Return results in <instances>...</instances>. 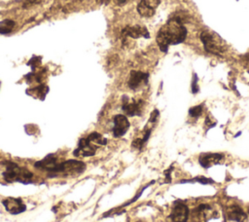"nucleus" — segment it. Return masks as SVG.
Segmentation results:
<instances>
[{
  "label": "nucleus",
  "instance_id": "1a4fd4ad",
  "mask_svg": "<svg viewBox=\"0 0 249 222\" xmlns=\"http://www.w3.org/2000/svg\"><path fill=\"white\" fill-rule=\"evenodd\" d=\"M3 204L8 212L11 214H19L23 212L26 207L22 201L20 199H16V198H7L3 202Z\"/></svg>",
  "mask_w": 249,
  "mask_h": 222
},
{
  "label": "nucleus",
  "instance_id": "4468645a",
  "mask_svg": "<svg viewBox=\"0 0 249 222\" xmlns=\"http://www.w3.org/2000/svg\"><path fill=\"white\" fill-rule=\"evenodd\" d=\"M15 26V21L11 19H4L0 21V33H9Z\"/></svg>",
  "mask_w": 249,
  "mask_h": 222
},
{
  "label": "nucleus",
  "instance_id": "20e7f679",
  "mask_svg": "<svg viewBox=\"0 0 249 222\" xmlns=\"http://www.w3.org/2000/svg\"><path fill=\"white\" fill-rule=\"evenodd\" d=\"M143 106H144V102L141 99L129 100L128 97H126V96L123 97L122 108H123L124 112L128 116L140 115L142 113Z\"/></svg>",
  "mask_w": 249,
  "mask_h": 222
},
{
  "label": "nucleus",
  "instance_id": "9b49d317",
  "mask_svg": "<svg viewBox=\"0 0 249 222\" xmlns=\"http://www.w3.org/2000/svg\"><path fill=\"white\" fill-rule=\"evenodd\" d=\"M226 216L235 222H247V215L243 211V209L236 205V204H231L227 206L226 208Z\"/></svg>",
  "mask_w": 249,
  "mask_h": 222
},
{
  "label": "nucleus",
  "instance_id": "9d476101",
  "mask_svg": "<svg viewBox=\"0 0 249 222\" xmlns=\"http://www.w3.org/2000/svg\"><path fill=\"white\" fill-rule=\"evenodd\" d=\"M148 74L141 71H131L128 79V87L131 90H137L147 84Z\"/></svg>",
  "mask_w": 249,
  "mask_h": 222
},
{
  "label": "nucleus",
  "instance_id": "f03ea898",
  "mask_svg": "<svg viewBox=\"0 0 249 222\" xmlns=\"http://www.w3.org/2000/svg\"><path fill=\"white\" fill-rule=\"evenodd\" d=\"M200 40L203 44L204 50L207 53L217 55V56L218 55L221 56L222 54H224L225 49H224V46L222 45V41L214 33L204 30L200 34Z\"/></svg>",
  "mask_w": 249,
  "mask_h": 222
},
{
  "label": "nucleus",
  "instance_id": "7ed1b4c3",
  "mask_svg": "<svg viewBox=\"0 0 249 222\" xmlns=\"http://www.w3.org/2000/svg\"><path fill=\"white\" fill-rule=\"evenodd\" d=\"M32 175L33 174L28 169L18 166L14 163H9L4 172V177L7 181H18L23 183L28 182L32 178Z\"/></svg>",
  "mask_w": 249,
  "mask_h": 222
},
{
  "label": "nucleus",
  "instance_id": "423d86ee",
  "mask_svg": "<svg viewBox=\"0 0 249 222\" xmlns=\"http://www.w3.org/2000/svg\"><path fill=\"white\" fill-rule=\"evenodd\" d=\"M189 216V209L186 204L182 202H177L172 207L170 213V221L171 222H187Z\"/></svg>",
  "mask_w": 249,
  "mask_h": 222
},
{
  "label": "nucleus",
  "instance_id": "dca6fc26",
  "mask_svg": "<svg viewBox=\"0 0 249 222\" xmlns=\"http://www.w3.org/2000/svg\"><path fill=\"white\" fill-rule=\"evenodd\" d=\"M188 181H196V182H199V183H202V184H208V183H212L213 182L211 179L203 177V176H198L196 178H194V179L188 180Z\"/></svg>",
  "mask_w": 249,
  "mask_h": 222
},
{
  "label": "nucleus",
  "instance_id": "f257e3e1",
  "mask_svg": "<svg viewBox=\"0 0 249 222\" xmlns=\"http://www.w3.org/2000/svg\"><path fill=\"white\" fill-rule=\"evenodd\" d=\"M187 36V29L178 18L169 19L158 32L157 43L162 52H166L170 45L182 43Z\"/></svg>",
  "mask_w": 249,
  "mask_h": 222
},
{
  "label": "nucleus",
  "instance_id": "6e6552de",
  "mask_svg": "<svg viewBox=\"0 0 249 222\" xmlns=\"http://www.w3.org/2000/svg\"><path fill=\"white\" fill-rule=\"evenodd\" d=\"M160 0H140L137 5V12L142 17H152L155 14L157 7L160 5Z\"/></svg>",
  "mask_w": 249,
  "mask_h": 222
},
{
  "label": "nucleus",
  "instance_id": "0eeeda50",
  "mask_svg": "<svg viewBox=\"0 0 249 222\" xmlns=\"http://www.w3.org/2000/svg\"><path fill=\"white\" fill-rule=\"evenodd\" d=\"M129 128V122L124 115H116L113 119V134L115 137L123 136Z\"/></svg>",
  "mask_w": 249,
  "mask_h": 222
},
{
  "label": "nucleus",
  "instance_id": "ddd939ff",
  "mask_svg": "<svg viewBox=\"0 0 249 222\" xmlns=\"http://www.w3.org/2000/svg\"><path fill=\"white\" fill-rule=\"evenodd\" d=\"M223 159L222 154L218 153H204L199 156V164L203 167H209L214 164L219 163Z\"/></svg>",
  "mask_w": 249,
  "mask_h": 222
},
{
  "label": "nucleus",
  "instance_id": "6ab92c4d",
  "mask_svg": "<svg viewBox=\"0 0 249 222\" xmlns=\"http://www.w3.org/2000/svg\"><path fill=\"white\" fill-rule=\"evenodd\" d=\"M248 212H249V207H248Z\"/></svg>",
  "mask_w": 249,
  "mask_h": 222
},
{
  "label": "nucleus",
  "instance_id": "f3484780",
  "mask_svg": "<svg viewBox=\"0 0 249 222\" xmlns=\"http://www.w3.org/2000/svg\"><path fill=\"white\" fill-rule=\"evenodd\" d=\"M196 76H195V80L193 81V85H192V90L193 92H198V87H197V83H196Z\"/></svg>",
  "mask_w": 249,
  "mask_h": 222
},
{
  "label": "nucleus",
  "instance_id": "39448f33",
  "mask_svg": "<svg viewBox=\"0 0 249 222\" xmlns=\"http://www.w3.org/2000/svg\"><path fill=\"white\" fill-rule=\"evenodd\" d=\"M96 144L90 141L88 137L82 138L79 141L77 149L74 151V155L78 157H89L93 156L96 152Z\"/></svg>",
  "mask_w": 249,
  "mask_h": 222
},
{
  "label": "nucleus",
  "instance_id": "f8f14e48",
  "mask_svg": "<svg viewBox=\"0 0 249 222\" xmlns=\"http://www.w3.org/2000/svg\"><path fill=\"white\" fill-rule=\"evenodd\" d=\"M124 33L126 36H129L131 38H139V37H145L149 38V32L145 26L142 25H132V26H127L124 30Z\"/></svg>",
  "mask_w": 249,
  "mask_h": 222
},
{
  "label": "nucleus",
  "instance_id": "a211bd4d",
  "mask_svg": "<svg viewBox=\"0 0 249 222\" xmlns=\"http://www.w3.org/2000/svg\"><path fill=\"white\" fill-rule=\"evenodd\" d=\"M127 0H117V2L119 3V4H124V3H125Z\"/></svg>",
  "mask_w": 249,
  "mask_h": 222
},
{
  "label": "nucleus",
  "instance_id": "2eb2a0df",
  "mask_svg": "<svg viewBox=\"0 0 249 222\" xmlns=\"http://www.w3.org/2000/svg\"><path fill=\"white\" fill-rule=\"evenodd\" d=\"M202 113V104H199V105H196V106H194L192 108H190L189 110V114L191 117H194V118H197L201 115Z\"/></svg>",
  "mask_w": 249,
  "mask_h": 222
}]
</instances>
